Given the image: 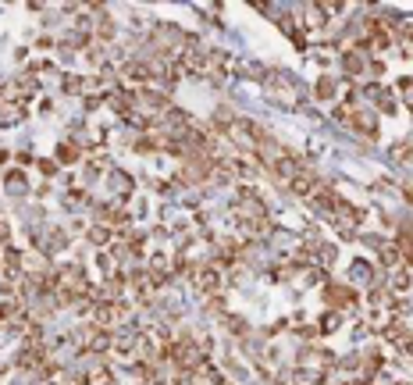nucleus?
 <instances>
[{
	"label": "nucleus",
	"instance_id": "nucleus-2",
	"mask_svg": "<svg viewBox=\"0 0 413 385\" xmlns=\"http://www.w3.org/2000/svg\"><path fill=\"white\" fill-rule=\"evenodd\" d=\"M328 303L331 307H356V293L346 289V285H331L328 289Z\"/></svg>",
	"mask_w": 413,
	"mask_h": 385
},
{
	"label": "nucleus",
	"instance_id": "nucleus-5",
	"mask_svg": "<svg viewBox=\"0 0 413 385\" xmlns=\"http://www.w3.org/2000/svg\"><path fill=\"white\" fill-rule=\"evenodd\" d=\"M57 157H61V161H68V164H72V161H75V157H79V150H75V146H72V143H68V146H61V150H57Z\"/></svg>",
	"mask_w": 413,
	"mask_h": 385
},
{
	"label": "nucleus",
	"instance_id": "nucleus-6",
	"mask_svg": "<svg viewBox=\"0 0 413 385\" xmlns=\"http://www.w3.org/2000/svg\"><path fill=\"white\" fill-rule=\"evenodd\" d=\"M331 89H335L331 79H321V82H317V93H321V97H331Z\"/></svg>",
	"mask_w": 413,
	"mask_h": 385
},
{
	"label": "nucleus",
	"instance_id": "nucleus-7",
	"mask_svg": "<svg viewBox=\"0 0 413 385\" xmlns=\"http://www.w3.org/2000/svg\"><path fill=\"white\" fill-rule=\"evenodd\" d=\"M89 243H96V246L107 243V232H104V229H89Z\"/></svg>",
	"mask_w": 413,
	"mask_h": 385
},
{
	"label": "nucleus",
	"instance_id": "nucleus-8",
	"mask_svg": "<svg viewBox=\"0 0 413 385\" xmlns=\"http://www.w3.org/2000/svg\"><path fill=\"white\" fill-rule=\"evenodd\" d=\"M402 353H409V357H413V339H409V342L402 346Z\"/></svg>",
	"mask_w": 413,
	"mask_h": 385
},
{
	"label": "nucleus",
	"instance_id": "nucleus-1",
	"mask_svg": "<svg viewBox=\"0 0 413 385\" xmlns=\"http://www.w3.org/2000/svg\"><path fill=\"white\" fill-rule=\"evenodd\" d=\"M349 125H353V132H360V136H367V139L377 136V118L367 114V111H349Z\"/></svg>",
	"mask_w": 413,
	"mask_h": 385
},
{
	"label": "nucleus",
	"instance_id": "nucleus-4",
	"mask_svg": "<svg viewBox=\"0 0 413 385\" xmlns=\"http://www.w3.org/2000/svg\"><path fill=\"white\" fill-rule=\"evenodd\" d=\"M342 65H346V75H360L363 72V61H360V54L353 50V54H346L342 57Z\"/></svg>",
	"mask_w": 413,
	"mask_h": 385
},
{
	"label": "nucleus",
	"instance_id": "nucleus-3",
	"mask_svg": "<svg viewBox=\"0 0 413 385\" xmlns=\"http://www.w3.org/2000/svg\"><path fill=\"white\" fill-rule=\"evenodd\" d=\"M385 339H392V342L406 346V342H409L413 335H409V328H406V325H388V328H385Z\"/></svg>",
	"mask_w": 413,
	"mask_h": 385
}]
</instances>
